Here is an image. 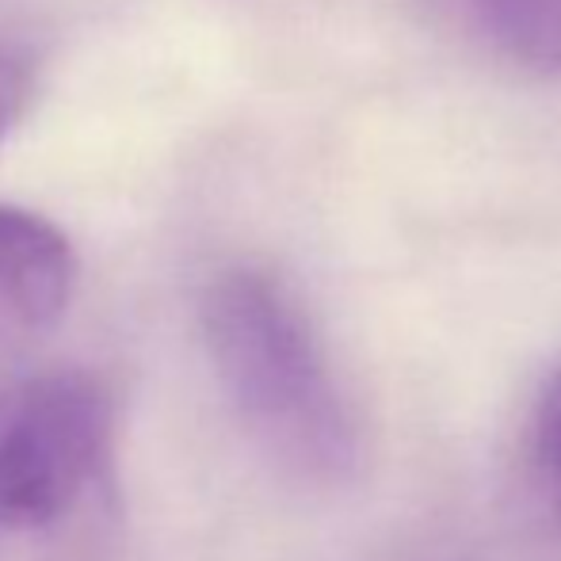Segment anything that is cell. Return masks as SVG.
I'll return each mask as SVG.
<instances>
[{
    "mask_svg": "<svg viewBox=\"0 0 561 561\" xmlns=\"http://www.w3.org/2000/svg\"><path fill=\"white\" fill-rule=\"evenodd\" d=\"M115 401L96 375L50 370L0 386V531L54 527L107 478Z\"/></svg>",
    "mask_w": 561,
    "mask_h": 561,
    "instance_id": "2",
    "label": "cell"
},
{
    "mask_svg": "<svg viewBox=\"0 0 561 561\" xmlns=\"http://www.w3.org/2000/svg\"><path fill=\"white\" fill-rule=\"evenodd\" d=\"M77 287V252L43 215L0 207V336L58 325Z\"/></svg>",
    "mask_w": 561,
    "mask_h": 561,
    "instance_id": "3",
    "label": "cell"
},
{
    "mask_svg": "<svg viewBox=\"0 0 561 561\" xmlns=\"http://www.w3.org/2000/svg\"><path fill=\"white\" fill-rule=\"evenodd\" d=\"M27 92H31V69L20 54L4 50L0 46V138L15 126V118L27 107Z\"/></svg>",
    "mask_w": 561,
    "mask_h": 561,
    "instance_id": "6",
    "label": "cell"
},
{
    "mask_svg": "<svg viewBox=\"0 0 561 561\" xmlns=\"http://www.w3.org/2000/svg\"><path fill=\"white\" fill-rule=\"evenodd\" d=\"M203 340L229 405L279 470L340 485L359 470V428L298 298L260 267L203 290Z\"/></svg>",
    "mask_w": 561,
    "mask_h": 561,
    "instance_id": "1",
    "label": "cell"
},
{
    "mask_svg": "<svg viewBox=\"0 0 561 561\" xmlns=\"http://www.w3.org/2000/svg\"><path fill=\"white\" fill-rule=\"evenodd\" d=\"M485 38L516 66L561 77V0H470Z\"/></svg>",
    "mask_w": 561,
    "mask_h": 561,
    "instance_id": "4",
    "label": "cell"
},
{
    "mask_svg": "<svg viewBox=\"0 0 561 561\" xmlns=\"http://www.w3.org/2000/svg\"><path fill=\"white\" fill-rule=\"evenodd\" d=\"M531 466L550 512L561 524V370L542 386L531 416Z\"/></svg>",
    "mask_w": 561,
    "mask_h": 561,
    "instance_id": "5",
    "label": "cell"
}]
</instances>
